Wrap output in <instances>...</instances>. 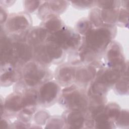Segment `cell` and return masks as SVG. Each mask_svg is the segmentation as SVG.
Masks as SVG:
<instances>
[{
	"label": "cell",
	"instance_id": "cell-1",
	"mask_svg": "<svg viewBox=\"0 0 129 129\" xmlns=\"http://www.w3.org/2000/svg\"><path fill=\"white\" fill-rule=\"evenodd\" d=\"M52 78L48 67L32 59L22 67L21 79L16 83L14 89L23 91L27 88H36Z\"/></svg>",
	"mask_w": 129,
	"mask_h": 129
},
{
	"label": "cell",
	"instance_id": "cell-2",
	"mask_svg": "<svg viewBox=\"0 0 129 129\" xmlns=\"http://www.w3.org/2000/svg\"><path fill=\"white\" fill-rule=\"evenodd\" d=\"M116 33L114 26H103L93 28L83 36L82 45L100 56L113 41Z\"/></svg>",
	"mask_w": 129,
	"mask_h": 129
},
{
	"label": "cell",
	"instance_id": "cell-3",
	"mask_svg": "<svg viewBox=\"0 0 129 129\" xmlns=\"http://www.w3.org/2000/svg\"><path fill=\"white\" fill-rule=\"evenodd\" d=\"M58 102L65 110H76L84 112L87 111L89 104L85 88L75 83L65 87L61 90Z\"/></svg>",
	"mask_w": 129,
	"mask_h": 129
},
{
	"label": "cell",
	"instance_id": "cell-4",
	"mask_svg": "<svg viewBox=\"0 0 129 129\" xmlns=\"http://www.w3.org/2000/svg\"><path fill=\"white\" fill-rule=\"evenodd\" d=\"M31 24L30 16L25 12L9 14L6 23L2 26L13 40H26V35L31 28Z\"/></svg>",
	"mask_w": 129,
	"mask_h": 129
},
{
	"label": "cell",
	"instance_id": "cell-5",
	"mask_svg": "<svg viewBox=\"0 0 129 129\" xmlns=\"http://www.w3.org/2000/svg\"><path fill=\"white\" fill-rule=\"evenodd\" d=\"M82 39L75 30L64 25L60 30L49 34L46 41L55 43L66 52L74 53L81 46Z\"/></svg>",
	"mask_w": 129,
	"mask_h": 129
},
{
	"label": "cell",
	"instance_id": "cell-6",
	"mask_svg": "<svg viewBox=\"0 0 129 129\" xmlns=\"http://www.w3.org/2000/svg\"><path fill=\"white\" fill-rule=\"evenodd\" d=\"M33 48V59L47 67L51 64L60 63L65 58L66 52L53 42L46 41Z\"/></svg>",
	"mask_w": 129,
	"mask_h": 129
},
{
	"label": "cell",
	"instance_id": "cell-7",
	"mask_svg": "<svg viewBox=\"0 0 129 129\" xmlns=\"http://www.w3.org/2000/svg\"><path fill=\"white\" fill-rule=\"evenodd\" d=\"M38 104L49 107L58 101L61 92L60 86L55 81L48 80L37 88Z\"/></svg>",
	"mask_w": 129,
	"mask_h": 129
},
{
	"label": "cell",
	"instance_id": "cell-8",
	"mask_svg": "<svg viewBox=\"0 0 129 129\" xmlns=\"http://www.w3.org/2000/svg\"><path fill=\"white\" fill-rule=\"evenodd\" d=\"M104 67L98 61L77 66L75 84L86 89L95 78L98 70Z\"/></svg>",
	"mask_w": 129,
	"mask_h": 129
},
{
	"label": "cell",
	"instance_id": "cell-9",
	"mask_svg": "<svg viewBox=\"0 0 129 129\" xmlns=\"http://www.w3.org/2000/svg\"><path fill=\"white\" fill-rule=\"evenodd\" d=\"M22 92L14 91L8 95L4 101L1 99V117L17 116L19 112L23 109Z\"/></svg>",
	"mask_w": 129,
	"mask_h": 129
},
{
	"label": "cell",
	"instance_id": "cell-10",
	"mask_svg": "<svg viewBox=\"0 0 129 129\" xmlns=\"http://www.w3.org/2000/svg\"><path fill=\"white\" fill-rule=\"evenodd\" d=\"M105 52L107 67L123 70L126 61L125 60L121 46L118 42L112 41Z\"/></svg>",
	"mask_w": 129,
	"mask_h": 129
},
{
	"label": "cell",
	"instance_id": "cell-11",
	"mask_svg": "<svg viewBox=\"0 0 129 129\" xmlns=\"http://www.w3.org/2000/svg\"><path fill=\"white\" fill-rule=\"evenodd\" d=\"M14 56L18 64L22 68L26 63L33 59L34 48L26 40H14Z\"/></svg>",
	"mask_w": 129,
	"mask_h": 129
},
{
	"label": "cell",
	"instance_id": "cell-12",
	"mask_svg": "<svg viewBox=\"0 0 129 129\" xmlns=\"http://www.w3.org/2000/svg\"><path fill=\"white\" fill-rule=\"evenodd\" d=\"M76 67L70 62L60 64L55 70V81L60 86L64 87L74 84Z\"/></svg>",
	"mask_w": 129,
	"mask_h": 129
},
{
	"label": "cell",
	"instance_id": "cell-13",
	"mask_svg": "<svg viewBox=\"0 0 129 129\" xmlns=\"http://www.w3.org/2000/svg\"><path fill=\"white\" fill-rule=\"evenodd\" d=\"M61 117L64 121L65 128H83L86 119V112L76 110L66 109Z\"/></svg>",
	"mask_w": 129,
	"mask_h": 129
},
{
	"label": "cell",
	"instance_id": "cell-14",
	"mask_svg": "<svg viewBox=\"0 0 129 129\" xmlns=\"http://www.w3.org/2000/svg\"><path fill=\"white\" fill-rule=\"evenodd\" d=\"M22 68L12 64L1 66V86H9L19 81L21 78Z\"/></svg>",
	"mask_w": 129,
	"mask_h": 129
},
{
	"label": "cell",
	"instance_id": "cell-15",
	"mask_svg": "<svg viewBox=\"0 0 129 129\" xmlns=\"http://www.w3.org/2000/svg\"><path fill=\"white\" fill-rule=\"evenodd\" d=\"M122 71L118 69L105 66L98 70L95 79L110 88L120 79Z\"/></svg>",
	"mask_w": 129,
	"mask_h": 129
},
{
	"label": "cell",
	"instance_id": "cell-16",
	"mask_svg": "<svg viewBox=\"0 0 129 129\" xmlns=\"http://www.w3.org/2000/svg\"><path fill=\"white\" fill-rule=\"evenodd\" d=\"M49 36L47 31L42 26H35L28 31L26 41L33 47L44 43Z\"/></svg>",
	"mask_w": 129,
	"mask_h": 129
},
{
	"label": "cell",
	"instance_id": "cell-17",
	"mask_svg": "<svg viewBox=\"0 0 129 129\" xmlns=\"http://www.w3.org/2000/svg\"><path fill=\"white\" fill-rule=\"evenodd\" d=\"M40 26L44 27L50 34L60 30L64 24L58 15H51L43 20Z\"/></svg>",
	"mask_w": 129,
	"mask_h": 129
},
{
	"label": "cell",
	"instance_id": "cell-18",
	"mask_svg": "<svg viewBox=\"0 0 129 129\" xmlns=\"http://www.w3.org/2000/svg\"><path fill=\"white\" fill-rule=\"evenodd\" d=\"M105 107V106H104ZM104 109L95 114L92 118L94 120V128H114L115 123L111 121L104 112Z\"/></svg>",
	"mask_w": 129,
	"mask_h": 129
},
{
	"label": "cell",
	"instance_id": "cell-19",
	"mask_svg": "<svg viewBox=\"0 0 129 129\" xmlns=\"http://www.w3.org/2000/svg\"><path fill=\"white\" fill-rule=\"evenodd\" d=\"M23 108H36L38 104V92L36 88H27L22 92Z\"/></svg>",
	"mask_w": 129,
	"mask_h": 129
},
{
	"label": "cell",
	"instance_id": "cell-20",
	"mask_svg": "<svg viewBox=\"0 0 129 129\" xmlns=\"http://www.w3.org/2000/svg\"><path fill=\"white\" fill-rule=\"evenodd\" d=\"M69 2L66 1H45L47 9L49 15H58L63 13L69 5Z\"/></svg>",
	"mask_w": 129,
	"mask_h": 129
},
{
	"label": "cell",
	"instance_id": "cell-21",
	"mask_svg": "<svg viewBox=\"0 0 129 129\" xmlns=\"http://www.w3.org/2000/svg\"><path fill=\"white\" fill-rule=\"evenodd\" d=\"M119 8L100 9L101 18L104 25L114 26L116 24Z\"/></svg>",
	"mask_w": 129,
	"mask_h": 129
},
{
	"label": "cell",
	"instance_id": "cell-22",
	"mask_svg": "<svg viewBox=\"0 0 129 129\" xmlns=\"http://www.w3.org/2000/svg\"><path fill=\"white\" fill-rule=\"evenodd\" d=\"M114 91L119 95L128 94V72L121 74L120 79L113 86Z\"/></svg>",
	"mask_w": 129,
	"mask_h": 129
},
{
	"label": "cell",
	"instance_id": "cell-23",
	"mask_svg": "<svg viewBox=\"0 0 129 129\" xmlns=\"http://www.w3.org/2000/svg\"><path fill=\"white\" fill-rule=\"evenodd\" d=\"M121 110L119 105L115 102H110L106 104L104 109L108 118L114 123L119 116Z\"/></svg>",
	"mask_w": 129,
	"mask_h": 129
},
{
	"label": "cell",
	"instance_id": "cell-24",
	"mask_svg": "<svg viewBox=\"0 0 129 129\" xmlns=\"http://www.w3.org/2000/svg\"><path fill=\"white\" fill-rule=\"evenodd\" d=\"M88 19L91 23L93 28H97L103 26L104 23L101 16V10L97 7L94 8L90 12Z\"/></svg>",
	"mask_w": 129,
	"mask_h": 129
},
{
	"label": "cell",
	"instance_id": "cell-25",
	"mask_svg": "<svg viewBox=\"0 0 129 129\" xmlns=\"http://www.w3.org/2000/svg\"><path fill=\"white\" fill-rule=\"evenodd\" d=\"M93 28L88 18H82L76 25V31L82 36L86 35Z\"/></svg>",
	"mask_w": 129,
	"mask_h": 129
},
{
	"label": "cell",
	"instance_id": "cell-26",
	"mask_svg": "<svg viewBox=\"0 0 129 129\" xmlns=\"http://www.w3.org/2000/svg\"><path fill=\"white\" fill-rule=\"evenodd\" d=\"M50 117V114L48 111L45 110L41 109L34 113L33 119L37 125H42L46 124Z\"/></svg>",
	"mask_w": 129,
	"mask_h": 129
},
{
	"label": "cell",
	"instance_id": "cell-27",
	"mask_svg": "<svg viewBox=\"0 0 129 129\" xmlns=\"http://www.w3.org/2000/svg\"><path fill=\"white\" fill-rule=\"evenodd\" d=\"M45 128H60L65 127L64 121L61 116H54L50 117L46 123Z\"/></svg>",
	"mask_w": 129,
	"mask_h": 129
},
{
	"label": "cell",
	"instance_id": "cell-28",
	"mask_svg": "<svg viewBox=\"0 0 129 129\" xmlns=\"http://www.w3.org/2000/svg\"><path fill=\"white\" fill-rule=\"evenodd\" d=\"M115 125L121 128L128 127V111L127 110H121L118 118L115 122Z\"/></svg>",
	"mask_w": 129,
	"mask_h": 129
},
{
	"label": "cell",
	"instance_id": "cell-29",
	"mask_svg": "<svg viewBox=\"0 0 129 129\" xmlns=\"http://www.w3.org/2000/svg\"><path fill=\"white\" fill-rule=\"evenodd\" d=\"M128 10L120 7L116 24L120 27H127L128 25Z\"/></svg>",
	"mask_w": 129,
	"mask_h": 129
},
{
	"label": "cell",
	"instance_id": "cell-30",
	"mask_svg": "<svg viewBox=\"0 0 129 129\" xmlns=\"http://www.w3.org/2000/svg\"><path fill=\"white\" fill-rule=\"evenodd\" d=\"M96 6L100 9H108L114 8H120L119 1H96Z\"/></svg>",
	"mask_w": 129,
	"mask_h": 129
},
{
	"label": "cell",
	"instance_id": "cell-31",
	"mask_svg": "<svg viewBox=\"0 0 129 129\" xmlns=\"http://www.w3.org/2000/svg\"><path fill=\"white\" fill-rule=\"evenodd\" d=\"M43 1H24V7L25 12L30 13H33L38 9Z\"/></svg>",
	"mask_w": 129,
	"mask_h": 129
},
{
	"label": "cell",
	"instance_id": "cell-32",
	"mask_svg": "<svg viewBox=\"0 0 129 129\" xmlns=\"http://www.w3.org/2000/svg\"><path fill=\"white\" fill-rule=\"evenodd\" d=\"M71 3L75 8L79 9L91 8L96 6V1H71Z\"/></svg>",
	"mask_w": 129,
	"mask_h": 129
},
{
	"label": "cell",
	"instance_id": "cell-33",
	"mask_svg": "<svg viewBox=\"0 0 129 129\" xmlns=\"http://www.w3.org/2000/svg\"><path fill=\"white\" fill-rule=\"evenodd\" d=\"M9 15L8 14L5 8L0 6V21L1 26H3L4 24H5L7 21Z\"/></svg>",
	"mask_w": 129,
	"mask_h": 129
},
{
	"label": "cell",
	"instance_id": "cell-34",
	"mask_svg": "<svg viewBox=\"0 0 129 129\" xmlns=\"http://www.w3.org/2000/svg\"><path fill=\"white\" fill-rule=\"evenodd\" d=\"M30 123L17 119L12 123V128H30Z\"/></svg>",
	"mask_w": 129,
	"mask_h": 129
},
{
	"label": "cell",
	"instance_id": "cell-35",
	"mask_svg": "<svg viewBox=\"0 0 129 129\" xmlns=\"http://www.w3.org/2000/svg\"><path fill=\"white\" fill-rule=\"evenodd\" d=\"M12 123L8 120V118L1 117L0 128H12Z\"/></svg>",
	"mask_w": 129,
	"mask_h": 129
},
{
	"label": "cell",
	"instance_id": "cell-36",
	"mask_svg": "<svg viewBox=\"0 0 129 129\" xmlns=\"http://www.w3.org/2000/svg\"><path fill=\"white\" fill-rule=\"evenodd\" d=\"M0 2L4 3V5H1V6L5 8V7H9V6H11V5H12L14 3H15V1H2V0H1Z\"/></svg>",
	"mask_w": 129,
	"mask_h": 129
}]
</instances>
